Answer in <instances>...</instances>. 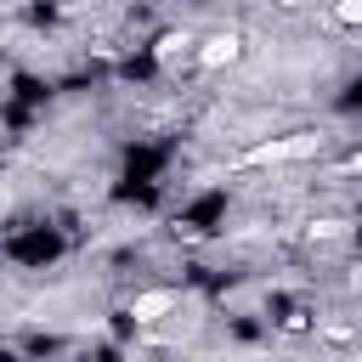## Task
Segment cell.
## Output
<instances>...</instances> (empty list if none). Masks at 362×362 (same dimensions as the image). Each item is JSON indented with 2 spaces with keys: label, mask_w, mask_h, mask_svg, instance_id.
Returning <instances> with one entry per match:
<instances>
[{
  "label": "cell",
  "mask_w": 362,
  "mask_h": 362,
  "mask_svg": "<svg viewBox=\"0 0 362 362\" xmlns=\"http://www.w3.org/2000/svg\"><path fill=\"white\" fill-rule=\"evenodd\" d=\"M317 153H322V136L317 130H288V136L255 141L238 164H300V158H317Z\"/></svg>",
  "instance_id": "cell-1"
},
{
  "label": "cell",
  "mask_w": 362,
  "mask_h": 362,
  "mask_svg": "<svg viewBox=\"0 0 362 362\" xmlns=\"http://www.w3.org/2000/svg\"><path fill=\"white\" fill-rule=\"evenodd\" d=\"M175 305H181V288L164 283V288H141V294L130 300V317H136V322H164Z\"/></svg>",
  "instance_id": "cell-2"
},
{
  "label": "cell",
  "mask_w": 362,
  "mask_h": 362,
  "mask_svg": "<svg viewBox=\"0 0 362 362\" xmlns=\"http://www.w3.org/2000/svg\"><path fill=\"white\" fill-rule=\"evenodd\" d=\"M238 51H243L238 34H209V40L198 45V62H204V68H221V62H238Z\"/></svg>",
  "instance_id": "cell-3"
},
{
  "label": "cell",
  "mask_w": 362,
  "mask_h": 362,
  "mask_svg": "<svg viewBox=\"0 0 362 362\" xmlns=\"http://www.w3.org/2000/svg\"><path fill=\"white\" fill-rule=\"evenodd\" d=\"M181 57H198V40L192 34H164L158 40V62H181Z\"/></svg>",
  "instance_id": "cell-4"
},
{
  "label": "cell",
  "mask_w": 362,
  "mask_h": 362,
  "mask_svg": "<svg viewBox=\"0 0 362 362\" xmlns=\"http://www.w3.org/2000/svg\"><path fill=\"white\" fill-rule=\"evenodd\" d=\"M334 17H339V23H351V28H362V0H339V6H334Z\"/></svg>",
  "instance_id": "cell-5"
},
{
  "label": "cell",
  "mask_w": 362,
  "mask_h": 362,
  "mask_svg": "<svg viewBox=\"0 0 362 362\" xmlns=\"http://www.w3.org/2000/svg\"><path fill=\"white\" fill-rule=\"evenodd\" d=\"M345 170H362V153H351V158H345Z\"/></svg>",
  "instance_id": "cell-6"
},
{
  "label": "cell",
  "mask_w": 362,
  "mask_h": 362,
  "mask_svg": "<svg viewBox=\"0 0 362 362\" xmlns=\"http://www.w3.org/2000/svg\"><path fill=\"white\" fill-rule=\"evenodd\" d=\"M356 288H362V272H356Z\"/></svg>",
  "instance_id": "cell-7"
}]
</instances>
